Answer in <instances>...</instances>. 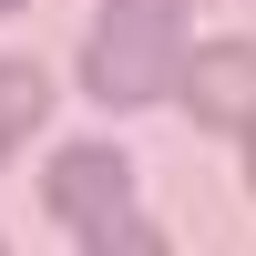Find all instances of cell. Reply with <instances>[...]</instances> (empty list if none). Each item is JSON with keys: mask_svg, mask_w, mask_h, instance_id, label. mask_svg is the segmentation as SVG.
<instances>
[{"mask_svg": "<svg viewBox=\"0 0 256 256\" xmlns=\"http://www.w3.org/2000/svg\"><path fill=\"white\" fill-rule=\"evenodd\" d=\"M41 195H52V216L72 226L92 256H164V226L134 205V164H123L113 144H72V154H52Z\"/></svg>", "mask_w": 256, "mask_h": 256, "instance_id": "obj_1", "label": "cell"}, {"mask_svg": "<svg viewBox=\"0 0 256 256\" xmlns=\"http://www.w3.org/2000/svg\"><path fill=\"white\" fill-rule=\"evenodd\" d=\"M174 20L184 10H164V0H102L92 41H82V92L92 102H154V92H174V72H184Z\"/></svg>", "mask_w": 256, "mask_h": 256, "instance_id": "obj_2", "label": "cell"}, {"mask_svg": "<svg viewBox=\"0 0 256 256\" xmlns=\"http://www.w3.org/2000/svg\"><path fill=\"white\" fill-rule=\"evenodd\" d=\"M174 92H184V113L205 123V134H246L256 123V41H195L184 52V72H174Z\"/></svg>", "mask_w": 256, "mask_h": 256, "instance_id": "obj_3", "label": "cell"}, {"mask_svg": "<svg viewBox=\"0 0 256 256\" xmlns=\"http://www.w3.org/2000/svg\"><path fill=\"white\" fill-rule=\"evenodd\" d=\"M52 113V72L41 62H0V134H31Z\"/></svg>", "mask_w": 256, "mask_h": 256, "instance_id": "obj_4", "label": "cell"}, {"mask_svg": "<svg viewBox=\"0 0 256 256\" xmlns=\"http://www.w3.org/2000/svg\"><path fill=\"white\" fill-rule=\"evenodd\" d=\"M246 184H256V123H246Z\"/></svg>", "mask_w": 256, "mask_h": 256, "instance_id": "obj_5", "label": "cell"}, {"mask_svg": "<svg viewBox=\"0 0 256 256\" xmlns=\"http://www.w3.org/2000/svg\"><path fill=\"white\" fill-rule=\"evenodd\" d=\"M164 10H195V0H164Z\"/></svg>", "mask_w": 256, "mask_h": 256, "instance_id": "obj_6", "label": "cell"}, {"mask_svg": "<svg viewBox=\"0 0 256 256\" xmlns=\"http://www.w3.org/2000/svg\"><path fill=\"white\" fill-rule=\"evenodd\" d=\"M0 154H10V134H0Z\"/></svg>", "mask_w": 256, "mask_h": 256, "instance_id": "obj_7", "label": "cell"}, {"mask_svg": "<svg viewBox=\"0 0 256 256\" xmlns=\"http://www.w3.org/2000/svg\"><path fill=\"white\" fill-rule=\"evenodd\" d=\"M0 10H20V0H0Z\"/></svg>", "mask_w": 256, "mask_h": 256, "instance_id": "obj_8", "label": "cell"}]
</instances>
